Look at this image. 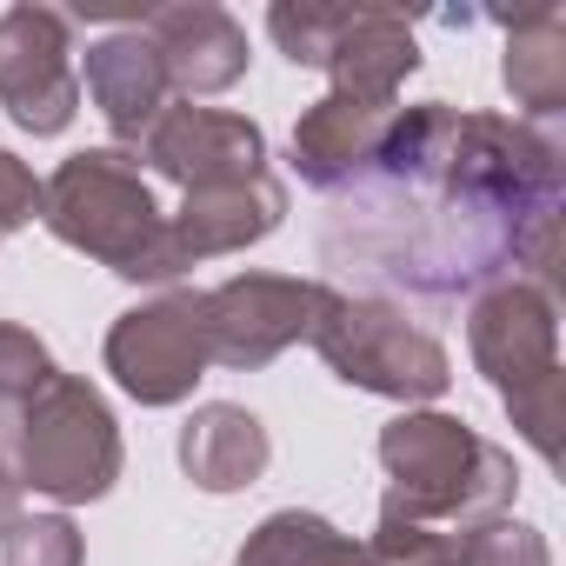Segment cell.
<instances>
[{"mask_svg": "<svg viewBox=\"0 0 566 566\" xmlns=\"http://www.w3.org/2000/svg\"><path fill=\"white\" fill-rule=\"evenodd\" d=\"M566 147L553 127L486 107H394L374 160L327 193L321 260L387 294L467 301L493 280L559 287Z\"/></svg>", "mask_w": 566, "mask_h": 566, "instance_id": "6da1fadb", "label": "cell"}, {"mask_svg": "<svg viewBox=\"0 0 566 566\" xmlns=\"http://www.w3.org/2000/svg\"><path fill=\"white\" fill-rule=\"evenodd\" d=\"M380 467H387V493H380V520H407V526H480L500 520L520 493L513 453L493 447L486 433H473L453 413H400L380 427Z\"/></svg>", "mask_w": 566, "mask_h": 566, "instance_id": "7a4b0ae2", "label": "cell"}, {"mask_svg": "<svg viewBox=\"0 0 566 566\" xmlns=\"http://www.w3.org/2000/svg\"><path fill=\"white\" fill-rule=\"evenodd\" d=\"M41 227L61 247L101 260L120 280H134V287H167V266H160L167 213L154 207V187H147V174L127 147L67 154L41 180Z\"/></svg>", "mask_w": 566, "mask_h": 566, "instance_id": "3957f363", "label": "cell"}, {"mask_svg": "<svg viewBox=\"0 0 566 566\" xmlns=\"http://www.w3.org/2000/svg\"><path fill=\"white\" fill-rule=\"evenodd\" d=\"M467 354L513 413L520 440L559 467V301L539 280H493L473 294L467 314Z\"/></svg>", "mask_w": 566, "mask_h": 566, "instance_id": "277c9868", "label": "cell"}, {"mask_svg": "<svg viewBox=\"0 0 566 566\" xmlns=\"http://www.w3.org/2000/svg\"><path fill=\"white\" fill-rule=\"evenodd\" d=\"M8 440H14L21 493H41L54 506L107 500L127 467L120 427H114L101 387H87L81 374H54L34 400L8 407Z\"/></svg>", "mask_w": 566, "mask_h": 566, "instance_id": "5b68a950", "label": "cell"}, {"mask_svg": "<svg viewBox=\"0 0 566 566\" xmlns=\"http://www.w3.org/2000/svg\"><path fill=\"white\" fill-rule=\"evenodd\" d=\"M307 340L334 367V380H347L360 394H380V400H407V413L453 387V360H447L440 334H427L387 294H340L334 287V301H327V314L314 321Z\"/></svg>", "mask_w": 566, "mask_h": 566, "instance_id": "8992f818", "label": "cell"}, {"mask_svg": "<svg viewBox=\"0 0 566 566\" xmlns=\"http://www.w3.org/2000/svg\"><path fill=\"white\" fill-rule=\"evenodd\" d=\"M327 301H334L327 280H301V273H233V280H220V287L200 294L213 367L253 374V367L280 360L287 347H301L314 334Z\"/></svg>", "mask_w": 566, "mask_h": 566, "instance_id": "52a82bcc", "label": "cell"}, {"mask_svg": "<svg viewBox=\"0 0 566 566\" xmlns=\"http://www.w3.org/2000/svg\"><path fill=\"white\" fill-rule=\"evenodd\" d=\"M101 354H107V374L120 380L127 400H140V407H180V400H193V387L213 367L200 294L174 287V294H154V301L127 307L107 327Z\"/></svg>", "mask_w": 566, "mask_h": 566, "instance_id": "ba28073f", "label": "cell"}, {"mask_svg": "<svg viewBox=\"0 0 566 566\" xmlns=\"http://www.w3.org/2000/svg\"><path fill=\"white\" fill-rule=\"evenodd\" d=\"M0 107L34 140H54L81 114V74H74V14L61 8H21L0 14Z\"/></svg>", "mask_w": 566, "mask_h": 566, "instance_id": "9c48e42d", "label": "cell"}, {"mask_svg": "<svg viewBox=\"0 0 566 566\" xmlns=\"http://www.w3.org/2000/svg\"><path fill=\"white\" fill-rule=\"evenodd\" d=\"M134 160H147L180 193H207V187L266 174V134H260V120L227 114V107H167Z\"/></svg>", "mask_w": 566, "mask_h": 566, "instance_id": "30bf717a", "label": "cell"}, {"mask_svg": "<svg viewBox=\"0 0 566 566\" xmlns=\"http://www.w3.org/2000/svg\"><path fill=\"white\" fill-rule=\"evenodd\" d=\"M280 220H287V180H280L273 167L253 174V180H233V187L187 193L180 213H167L160 266H167V280H180V273L200 266V260H220V253H247V247H260L266 233H280Z\"/></svg>", "mask_w": 566, "mask_h": 566, "instance_id": "8fae6325", "label": "cell"}, {"mask_svg": "<svg viewBox=\"0 0 566 566\" xmlns=\"http://www.w3.org/2000/svg\"><path fill=\"white\" fill-rule=\"evenodd\" d=\"M140 28H147L154 54H160V67H167V87L187 94V107L207 101V94H227V87L247 74V61H253V54H247V28H240L227 8H213V0L154 8V14H140Z\"/></svg>", "mask_w": 566, "mask_h": 566, "instance_id": "7c38bea8", "label": "cell"}, {"mask_svg": "<svg viewBox=\"0 0 566 566\" xmlns=\"http://www.w3.org/2000/svg\"><path fill=\"white\" fill-rule=\"evenodd\" d=\"M81 87H87L94 114L107 120V134H114L120 147H140V140L154 134V120L174 107L167 67H160V54H154V41H147L140 21H127V28H114V34H101V41L87 48Z\"/></svg>", "mask_w": 566, "mask_h": 566, "instance_id": "4fadbf2b", "label": "cell"}, {"mask_svg": "<svg viewBox=\"0 0 566 566\" xmlns=\"http://www.w3.org/2000/svg\"><path fill=\"white\" fill-rule=\"evenodd\" d=\"M394 107H400V101H360V94H334V87H327V94L294 120V174H301L307 187H321V193L347 187V180L374 160V147H380Z\"/></svg>", "mask_w": 566, "mask_h": 566, "instance_id": "5bb4252c", "label": "cell"}, {"mask_svg": "<svg viewBox=\"0 0 566 566\" xmlns=\"http://www.w3.org/2000/svg\"><path fill=\"white\" fill-rule=\"evenodd\" d=\"M420 67V41L407 28V14L394 8H347V28L327 54V81L334 94H360V101H400L407 74Z\"/></svg>", "mask_w": 566, "mask_h": 566, "instance_id": "9a60e30c", "label": "cell"}, {"mask_svg": "<svg viewBox=\"0 0 566 566\" xmlns=\"http://www.w3.org/2000/svg\"><path fill=\"white\" fill-rule=\"evenodd\" d=\"M266 460H273V440H266L260 413H247L233 400H207L180 427V467L200 493H240L266 473Z\"/></svg>", "mask_w": 566, "mask_h": 566, "instance_id": "2e32d148", "label": "cell"}, {"mask_svg": "<svg viewBox=\"0 0 566 566\" xmlns=\"http://www.w3.org/2000/svg\"><path fill=\"white\" fill-rule=\"evenodd\" d=\"M500 81H506L520 120L553 127L566 114V14L559 8H533V14H513L506 21Z\"/></svg>", "mask_w": 566, "mask_h": 566, "instance_id": "e0dca14e", "label": "cell"}, {"mask_svg": "<svg viewBox=\"0 0 566 566\" xmlns=\"http://www.w3.org/2000/svg\"><path fill=\"white\" fill-rule=\"evenodd\" d=\"M233 566H360V546L334 520H321V513L280 506V513H266L247 533V546H240Z\"/></svg>", "mask_w": 566, "mask_h": 566, "instance_id": "ac0fdd59", "label": "cell"}, {"mask_svg": "<svg viewBox=\"0 0 566 566\" xmlns=\"http://www.w3.org/2000/svg\"><path fill=\"white\" fill-rule=\"evenodd\" d=\"M340 28H347V8H334V0H273L266 8V34L294 67H327Z\"/></svg>", "mask_w": 566, "mask_h": 566, "instance_id": "d6986e66", "label": "cell"}, {"mask_svg": "<svg viewBox=\"0 0 566 566\" xmlns=\"http://www.w3.org/2000/svg\"><path fill=\"white\" fill-rule=\"evenodd\" d=\"M453 566H553V546L526 520H480L453 533Z\"/></svg>", "mask_w": 566, "mask_h": 566, "instance_id": "ffe728a7", "label": "cell"}, {"mask_svg": "<svg viewBox=\"0 0 566 566\" xmlns=\"http://www.w3.org/2000/svg\"><path fill=\"white\" fill-rule=\"evenodd\" d=\"M0 566H87L81 526L67 513H21L0 533Z\"/></svg>", "mask_w": 566, "mask_h": 566, "instance_id": "44dd1931", "label": "cell"}, {"mask_svg": "<svg viewBox=\"0 0 566 566\" xmlns=\"http://www.w3.org/2000/svg\"><path fill=\"white\" fill-rule=\"evenodd\" d=\"M54 374H61V367H54V354H48V340H41L34 327L0 321V407L34 400Z\"/></svg>", "mask_w": 566, "mask_h": 566, "instance_id": "7402d4cb", "label": "cell"}, {"mask_svg": "<svg viewBox=\"0 0 566 566\" xmlns=\"http://www.w3.org/2000/svg\"><path fill=\"white\" fill-rule=\"evenodd\" d=\"M360 566H453V533L407 526V520H380L374 539L360 546Z\"/></svg>", "mask_w": 566, "mask_h": 566, "instance_id": "603a6c76", "label": "cell"}, {"mask_svg": "<svg viewBox=\"0 0 566 566\" xmlns=\"http://www.w3.org/2000/svg\"><path fill=\"white\" fill-rule=\"evenodd\" d=\"M28 220H41V180H34V167L21 154L0 147V240L21 233Z\"/></svg>", "mask_w": 566, "mask_h": 566, "instance_id": "cb8c5ba5", "label": "cell"}, {"mask_svg": "<svg viewBox=\"0 0 566 566\" xmlns=\"http://www.w3.org/2000/svg\"><path fill=\"white\" fill-rule=\"evenodd\" d=\"M21 520V473H14V440H8V407H0V533Z\"/></svg>", "mask_w": 566, "mask_h": 566, "instance_id": "d4e9b609", "label": "cell"}]
</instances>
